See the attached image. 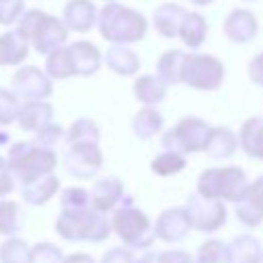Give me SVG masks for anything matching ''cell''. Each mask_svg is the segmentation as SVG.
I'll return each instance as SVG.
<instances>
[{
	"label": "cell",
	"instance_id": "1",
	"mask_svg": "<svg viewBox=\"0 0 263 263\" xmlns=\"http://www.w3.org/2000/svg\"><path fill=\"white\" fill-rule=\"evenodd\" d=\"M99 29L107 41L132 43L146 35V18L121 4H107L99 14Z\"/></svg>",
	"mask_w": 263,
	"mask_h": 263
},
{
	"label": "cell",
	"instance_id": "2",
	"mask_svg": "<svg viewBox=\"0 0 263 263\" xmlns=\"http://www.w3.org/2000/svg\"><path fill=\"white\" fill-rule=\"evenodd\" d=\"M18 33L31 39L39 53H51L68 37V29L64 27V23L41 10L23 12L18 18Z\"/></svg>",
	"mask_w": 263,
	"mask_h": 263
},
{
	"label": "cell",
	"instance_id": "3",
	"mask_svg": "<svg viewBox=\"0 0 263 263\" xmlns=\"http://www.w3.org/2000/svg\"><path fill=\"white\" fill-rule=\"evenodd\" d=\"M199 191L205 197H226V199H242L247 191L245 173L238 168H222L208 171L199 179Z\"/></svg>",
	"mask_w": 263,
	"mask_h": 263
},
{
	"label": "cell",
	"instance_id": "4",
	"mask_svg": "<svg viewBox=\"0 0 263 263\" xmlns=\"http://www.w3.org/2000/svg\"><path fill=\"white\" fill-rule=\"evenodd\" d=\"M58 230L66 238H92V240H101L103 236L109 234L107 222L99 214L86 212L84 208L82 210L64 212L60 222H58Z\"/></svg>",
	"mask_w": 263,
	"mask_h": 263
},
{
	"label": "cell",
	"instance_id": "5",
	"mask_svg": "<svg viewBox=\"0 0 263 263\" xmlns=\"http://www.w3.org/2000/svg\"><path fill=\"white\" fill-rule=\"evenodd\" d=\"M55 162V156L49 150L33 148L31 144H16L10 150V168H14L25 183L35 181L39 175L49 171Z\"/></svg>",
	"mask_w": 263,
	"mask_h": 263
},
{
	"label": "cell",
	"instance_id": "6",
	"mask_svg": "<svg viewBox=\"0 0 263 263\" xmlns=\"http://www.w3.org/2000/svg\"><path fill=\"white\" fill-rule=\"evenodd\" d=\"M224 68L212 55H185L181 80L195 88H216L222 82Z\"/></svg>",
	"mask_w": 263,
	"mask_h": 263
},
{
	"label": "cell",
	"instance_id": "7",
	"mask_svg": "<svg viewBox=\"0 0 263 263\" xmlns=\"http://www.w3.org/2000/svg\"><path fill=\"white\" fill-rule=\"evenodd\" d=\"M113 222H115V228H117L119 236L132 247H146V245H150V240L154 236L150 232L148 218L138 210L123 208L115 214Z\"/></svg>",
	"mask_w": 263,
	"mask_h": 263
},
{
	"label": "cell",
	"instance_id": "8",
	"mask_svg": "<svg viewBox=\"0 0 263 263\" xmlns=\"http://www.w3.org/2000/svg\"><path fill=\"white\" fill-rule=\"evenodd\" d=\"M208 127L199 119H183L175 129L162 138V146L168 150H201L205 148Z\"/></svg>",
	"mask_w": 263,
	"mask_h": 263
},
{
	"label": "cell",
	"instance_id": "9",
	"mask_svg": "<svg viewBox=\"0 0 263 263\" xmlns=\"http://www.w3.org/2000/svg\"><path fill=\"white\" fill-rule=\"evenodd\" d=\"M74 144L66 152V168L78 177H90L99 164H101V154L95 148V142L86 140H72Z\"/></svg>",
	"mask_w": 263,
	"mask_h": 263
},
{
	"label": "cell",
	"instance_id": "10",
	"mask_svg": "<svg viewBox=\"0 0 263 263\" xmlns=\"http://www.w3.org/2000/svg\"><path fill=\"white\" fill-rule=\"evenodd\" d=\"M224 205L218 203L214 197H197L191 195L189 199V220L195 228L201 230H214L224 222Z\"/></svg>",
	"mask_w": 263,
	"mask_h": 263
},
{
	"label": "cell",
	"instance_id": "11",
	"mask_svg": "<svg viewBox=\"0 0 263 263\" xmlns=\"http://www.w3.org/2000/svg\"><path fill=\"white\" fill-rule=\"evenodd\" d=\"M14 90L21 97L27 99H43L51 92V82L41 74V70L29 66V68H21L12 80Z\"/></svg>",
	"mask_w": 263,
	"mask_h": 263
},
{
	"label": "cell",
	"instance_id": "12",
	"mask_svg": "<svg viewBox=\"0 0 263 263\" xmlns=\"http://www.w3.org/2000/svg\"><path fill=\"white\" fill-rule=\"evenodd\" d=\"M224 33L236 43H247L257 33V18L249 10H232L224 21Z\"/></svg>",
	"mask_w": 263,
	"mask_h": 263
},
{
	"label": "cell",
	"instance_id": "13",
	"mask_svg": "<svg viewBox=\"0 0 263 263\" xmlns=\"http://www.w3.org/2000/svg\"><path fill=\"white\" fill-rule=\"evenodd\" d=\"M68 55H70L74 74H92V72H97V68L101 64L99 49L88 41H76V43L68 45Z\"/></svg>",
	"mask_w": 263,
	"mask_h": 263
},
{
	"label": "cell",
	"instance_id": "14",
	"mask_svg": "<svg viewBox=\"0 0 263 263\" xmlns=\"http://www.w3.org/2000/svg\"><path fill=\"white\" fill-rule=\"evenodd\" d=\"M97 8L90 0H70L64 8V23L74 31H88L95 23Z\"/></svg>",
	"mask_w": 263,
	"mask_h": 263
},
{
	"label": "cell",
	"instance_id": "15",
	"mask_svg": "<svg viewBox=\"0 0 263 263\" xmlns=\"http://www.w3.org/2000/svg\"><path fill=\"white\" fill-rule=\"evenodd\" d=\"M236 216L249 226L261 222V218H263V179H259L249 191H245L242 203L236 210Z\"/></svg>",
	"mask_w": 263,
	"mask_h": 263
},
{
	"label": "cell",
	"instance_id": "16",
	"mask_svg": "<svg viewBox=\"0 0 263 263\" xmlns=\"http://www.w3.org/2000/svg\"><path fill=\"white\" fill-rule=\"evenodd\" d=\"M185 14V8L179 4H162L154 10V27L162 37H175L179 35Z\"/></svg>",
	"mask_w": 263,
	"mask_h": 263
},
{
	"label": "cell",
	"instance_id": "17",
	"mask_svg": "<svg viewBox=\"0 0 263 263\" xmlns=\"http://www.w3.org/2000/svg\"><path fill=\"white\" fill-rule=\"evenodd\" d=\"M191 220L189 214H185L183 210H173V212H164L158 220L156 232L160 238L164 240H179L185 236V232L189 230Z\"/></svg>",
	"mask_w": 263,
	"mask_h": 263
},
{
	"label": "cell",
	"instance_id": "18",
	"mask_svg": "<svg viewBox=\"0 0 263 263\" xmlns=\"http://www.w3.org/2000/svg\"><path fill=\"white\" fill-rule=\"evenodd\" d=\"M27 37L16 31L0 35V64H18L27 58Z\"/></svg>",
	"mask_w": 263,
	"mask_h": 263
},
{
	"label": "cell",
	"instance_id": "19",
	"mask_svg": "<svg viewBox=\"0 0 263 263\" xmlns=\"http://www.w3.org/2000/svg\"><path fill=\"white\" fill-rule=\"evenodd\" d=\"M208 33V25H205V18L197 12H187L183 23H181V29H179V35L181 39L189 45V47H199L203 37Z\"/></svg>",
	"mask_w": 263,
	"mask_h": 263
},
{
	"label": "cell",
	"instance_id": "20",
	"mask_svg": "<svg viewBox=\"0 0 263 263\" xmlns=\"http://www.w3.org/2000/svg\"><path fill=\"white\" fill-rule=\"evenodd\" d=\"M105 60H107V66L111 70L119 72V74H134L138 70V58H136V53L132 49L123 47V45H117V43L109 47Z\"/></svg>",
	"mask_w": 263,
	"mask_h": 263
},
{
	"label": "cell",
	"instance_id": "21",
	"mask_svg": "<svg viewBox=\"0 0 263 263\" xmlns=\"http://www.w3.org/2000/svg\"><path fill=\"white\" fill-rule=\"evenodd\" d=\"M240 144H242V148H245L249 154L263 158V119H261V117L249 119V121L242 125Z\"/></svg>",
	"mask_w": 263,
	"mask_h": 263
},
{
	"label": "cell",
	"instance_id": "22",
	"mask_svg": "<svg viewBox=\"0 0 263 263\" xmlns=\"http://www.w3.org/2000/svg\"><path fill=\"white\" fill-rule=\"evenodd\" d=\"M18 117H21V125L25 129H41L51 117V107L41 101H33L23 107Z\"/></svg>",
	"mask_w": 263,
	"mask_h": 263
},
{
	"label": "cell",
	"instance_id": "23",
	"mask_svg": "<svg viewBox=\"0 0 263 263\" xmlns=\"http://www.w3.org/2000/svg\"><path fill=\"white\" fill-rule=\"evenodd\" d=\"M183 62H185V53L179 49L162 53V58L158 60V76L164 82H179L183 72Z\"/></svg>",
	"mask_w": 263,
	"mask_h": 263
},
{
	"label": "cell",
	"instance_id": "24",
	"mask_svg": "<svg viewBox=\"0 0 263 263\" xmlns=\"http://www.w3.org/2000/svg\"><path fill=\"white\" fill-rule=\"evenodd\" d=\"M121 195V185L117 179H105L101 183H97L95 191H92V205L97 210H109L117 197Z\"/></svg>",
	"mask_w": 263,
	"mask_h": 263
},
{
	"label": "cell",
	"instance_id": "25",
	"mask_svg": "<svg viewBox=\"0 0 263 263\" xmlns=\"http://www.w3.org/2000/svg\"><path fill=\"white\" fill-rule=\"evenodd\" d=\"M234 144H236V138L224 127H218V129H212L208 134V140H205V148L212 156H230L232 150H234Z\"/></svg>",
	"mask_w": 263,
	"mask_h": 263
},
{
	"label": "cell",
	"instance_id": "26",
	"mask_svg": "<svg viewBox=\"0 0 263 263\" xmlns=\"http://www.w3.org/2000/svg\"><path fill=\"white\" fill-rule=\"evenodd\" d=\"M259 259V245L251 236H242L232 242L228 249V261L230 263H257Z\"/></svg>",
	"mask_w": 263,
	"mask_h": 263
},
{
	"label": "cell",
	"instance_id": "27",
	"mask_svg": "<svg viewBox=\"0 0 263 263\" xmlns=\"http://www.w3.org/2000/svg\"><path fill=\"white\" fill-rule=\"evenodd\" d=\"M136 97L144 103H158L164 97V84L156 76H142L136 82Z\"/></svg>",
	"mask_w": 263,
	"mask_h": 263
},
{
	"label": "cell",
	"instance_id": "28",
	"mask_svg": "<svg viewBox=\"0 0 263 263\" xmlns=\"http://www.w3.org/2000/svg\"><path fill=\"white\" fill-rule=\"evenodd\" d=\"M55 187H58V181L53 177H49V179H35L31 183H27V189H23V195L31 203H41V201H45L55 191Z\"/></svg>",
	"mask_w": 263,
	"mask_h": 263
},
{
	"label": "cell",
	"instance_id": "29",
	"mask_svg": "<svg viewBox=\"0 0 263 263\" xmlns=\"http://www.w3.org/2000/svg\"><path fill=\"white\" fill-rule=\"evenodd\" d=\"M47 72L53 78H66L72 72V64H70V55H68V47H58L49 53L47 58Z\"/></svg>",
	"mask_w": 263,
	"mask_h": 263
},
{
	"label": "cell",
	"instance_id": "30",
	"mask_svg": "<svg viewBox=\"0 0 263 263\" xmlns=\"http://www.w3.org/2000/svg\"><path fill=\"white\" fill-rule=\"evenodd\" d=\"M160 123H162L160 115H158L156 111H152V109H146V111H140V113L136 115V119H134V129H136L138 136L148 138V136H152V134L160 127Z\"/></svg>",
	"mask_w": 263,
	"mask_h": 263
},
{
	"label": "cell",
	"instance_id": "31",
	"mask_svg": "<svg viewBox=\"0 0 263 263\" xmlns=\"http://www.w3.org/2000/svg\"><path fill=\"white\" fill-rule=\"evenodd\" d=\"M228 261V249H224L222 242H205L199 249V263H226Z\"/></svg>",
	"mask_w": 263,
	"mask_h": 263
},
{
	"label": "cell",
	"instance_id": "32",
	"mask_svg": "<svg viewBox=\"0 0 263 263\" xmlns=\"http://www.w3.org/2000/svg\"><path fill=\"white\" fill-rule=\"evenodd\" d=\"M18 228V214L16 205L12 201H2L0 203V232H16Z\"/></svg>",
	"mask_w": 263,
	"mask_h": 263
},
{
	"label": "cell",
	"instance_id": "33",
	"mask_svg": "<svg viewBox=\"0 0 263 263\" xmlns=\"http://www.w3.org/2000/svg\"><path fill=\"white\" fill-rule=\"evenodd\" d=\"M183 164H185V160H183L179 154L166 152V154L158 156V158L152 162V168H154L156 173H160V175H168V173H175V171L183 168Z\"/></svg>",
	"mask_w": 263,
	"mask_h": 263
},
{
	"label": "cell",
	"instance_id": "34",
	"mask_svg": "<svg viewBox=\"0 0 263 263\" xmlns=\"http://www.w3.org/2000/svg\"><path fill=\"white\" fill-rule=\"evenodd\" d=\"M29 261V251L25 249L23 242L10 240L2 247V263H27Z\"/></svg>",
	"mask_w": 263,
	"mask_h": 263
},
{
	"label": "cell",
	"instance_id": "35",
	"mask_svg": "<svg viewBox=\"0 0 263 263\" xmlns=\"http://www.w3.org/2000/svg\"><path fill=\"white\" fill-rule=\"evenodd\" d=\"M18 115V103L14 95L0 88V123H8Z\"/></svg>",
	"mask_w": 263,
	"mask_h": 263
},
{
	"label": "cell",
	"instance_id": "36",
	"mask_svg": "<svg viewBox=\"0 0 263 263\" xmlns=\"http://www.w3.org/2000/svg\"><path fill=\"white\" fill-rule=\"evenodd\" d=\"M23 0H0V25H10L23 14Z\"/></svg>",
	"mask_w": 263,
	"mask_h": 263
},
{
	"label": "cell",
	"instance_id": "37",
	"mask_svg": "<svg viewBox=\"0 0 263 263\" xmlns=\"http://www.w3.org/2000/svg\"><path fill=\"white\" fill-rule=\"evenodd\" d=\"M31 263H60V251L51 245H39L31 253Z\"/></svg>",
	"mask_w": 263,
	"mask_h": 263
},
{
	"label": "cell",
	"instance_id": "38",
	"mask_svg": "<svg viewBox=\"0 0 263 263\" xmlns=\"http://www.w3.org/2000/svg\"><path fill=\"white\" fill-rule=\"evenodd\" d=\"M249 74H251V80H253V82H257V84L263 86V53H259V55L251 62Z\"/></svg>",
	"mask_w": 263,
	"mask_h": 263
},
{
	"label": "cell",
	"instance_id": "39",
	"mask_svg": "<svg viewBox=\"0 0 263 263\" xmlns=\"http://www.w3.org/2000/svg\"><path fill=\"white\" fill-rule=\"evenodd\" d=\"M103 263H132V257H129L127 251H123V249H115V251H111L109 255H105Z\"/></svg>",
	"mask_w": 263,
	"mask_h": 263
},
{
	"label": "cell",
	"instance_id": "40",
	"mask_svg": "<svg viewBox=\"0 0 263 263\" xmlns=\"http://www.w3.org/2000/svg\"><path fill=\"white\" fill-rule=\"evenodd\" d=\"M160 263H191V259L185 253H162Z\"/></svg>",
	"mask_w": 263,
	"mask_h": 263
},
{
	"label": "cell",
	"instance_id": "41",
	"mask_svg": "<svg viewBox=\"0 0 263 263\" xmlns=\"http://www.w3.org/2000/svg\"><path fill=\"white\" fill-rule=\"evenodd\" d=\"M12 189L10 177H8V166L0 160V193H8Z\"/></svg>",
	"mask_w": 263,
	"mask_h": 263
},
{
	"label": "cell",
	"instance_id": "42",
	"mask_svg": "<svg viewBox=\"0 0 263 263\" xmlns=\"http://www.w3.org/2000/svg\"><path fill=\"white\" fill-rule=\"evenodd\" d=\"M66 263H92V259L86 255H76V257H70Z\"/></svg>",
	"mask_w": 263,
	"mask_h": 263
},
{
	"label": "cell",
	"instance_id": "43",
	"mask_svg": "<svg viewBox=\"0 0 263 263\" xmlns=\"http://www.w3.org/2000/svg\"><path fill=\"white\" fill-rule=\"evenodd\" d=\"M193 4H199V6H203V4H210L212 0H191Z\"/></svg>",
	"mask_w": 263,
	"mask_h": 263
}]
</instances>
